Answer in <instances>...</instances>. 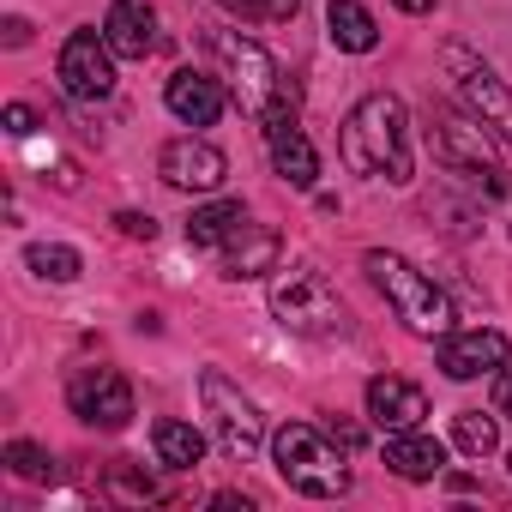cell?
<instances>
[{"mask_svg":"<svg viewBox=\"0 0 512 512\" xmlns=\"http://www.w3.org/2000/svg\"><path fill=\"white\" fill-rule=\"evenodd\" d=\"M211 55L223 61L241 115L260 121L266 139L284 133V127H296V85L284 79V67H278V55H272L266 43H253V37H241V31H211Z\"/></svg>","mask_w":512,"mask_h":512,"instance_id":"6da1fadb","label":"cell"},{"mask_svg":"<svg viewBox=\"0 0 512 512\" xmlns=\"http://www.w3.org/2000/svg\"><path fill=\"white\" fill-rule=\"evenodd\" d=\"M338 151H344L350 175H374V181L404 187V181H410V115H404V103H398L392 91L362 97V103L344 115Z\"/></svg>","mask_w":512,"mask_h":512,"instance_id":"7a4b0ae2","label":"cell"},{"mask_svg":"<svg viewBox=\"0 0 512 512\" xmlns=\"http://www.w3.org/2000/svg\"><path fill=\"white\" fill-rule=\"evenodd\" d=\"M362 272H368L374 290L392 302V314H398L404 332H416V338H446V332H452V302H446V290H440L428 272H416L404 253L374 247V253H362Z\"/></svg>","mask_w":512,"mask_h":512,"instance_id":"3957f363","label":"cell"},{"mask_svg":"<svg viewBox=\"0 0 512 512\" xmlns=\"http://www.w3.org/2000/svg\"><path fill=\"white\" fill-rule=\"evenodd\" d=\"M272 464H278V476H284L296 494H308V500H338V494H350V464H344V452H338L320 428H308V422H284V428L272 434Z\"/></svg>","mask_w":512,"mask_h":512,"instance_id":"277c9868","label":"cell"},{"mask_svg":"<svg viewBox=\"0 0 512 512\" xmlns=\"http://www.w3.org/2000/svg\"><path fill=\"white\" fill-rule=\"evenodd\" d=\"M199 398H205V422H211V440L223 446V458L247 464L253 452L266 446V416H260V404H253L229 374L205 368V374H199Z\"/></svg>","mask_w":512,"mask_h":512,"instance_id":"5b68a950","label":"cell"},{"mask_svg":"<svg viewBox=\"0 0 512 512\" xmlns=\"http://www.w3.org/2000/svg\"><path fill=\"white\" fill-rule=\"evenodd\" d=\"M272 314L278 326L302 332V338H326V332H344V302L332 290V278L320 266H290L278 272L272 284Z\"/></svg>","mask_w":512,"mask_h":512,"instance_id":"8992f818","label":"cell"},{"mask_svg":"<svg viewBox=\"0 0 512 512\" xmlns=\"http://www.w3.org/2000/svg\"><path fill=\"white\" fill-rule=\"evenodd\" d=\"M440 61H446V73H452V85H458V97H464V109L500 139V145H512V91H506V79L488 67V61H476L464 43H446L440 49Z\"/></svg>","mask_w":512,"mask_h":512,"instance_id":"52a82bcc","label":"cell"},{"mask_svg":"<svg viewBox=\"0 0 512 512\" xmlns=\"http://www.w3.org/2000/svg\"><path fill=\"white\" fill-rule=\"evenodd\" d=\"M115 49H109V37L103 31H73L67 43H61V61H55V73H61V91L73 97V103H103L109 91H115Z\"/></svg>","mask_w":512,"mask_h":512,"instance_id":"ba28073f","label":"cell"},{"mask_svg":"<svg viewBox=\"0 0 512 512\" xmlns=\"http://www.w3.org/2000/svg\"><path fill=\"white\" fill-rule=\"evenodd\" d=\"M67 404H73V416L85 428H103V434H115V428L133 422V386L115 368H79L67 380Z\"/></svg>","mask_w":512,"mask_h":512,"instance_id":"9c48e42d","label":"cell"},{"mask_svg":"<svg viewBox=\"0 0 512 512\" xmlns=\"http://www.w3.org/2000/svg\"><path fill=\"white\" fill-rule=\"evenodd\" d=\"M157 175L169 181V187H181V193H217L223 181H229V157L211 145V139H169L163 145V157H157Z\"/></svg>","mask_w":512,"mask_h":512,"instance_id":"30bf717a","label":"cell"},{"mask_svg":"<svg viewBox=\"0 0 512 512\" xmlns=\"http://www.w3.org/2000/svg\"><path fill=\"white\" fill-rule=\"evenodd\" d=\"M506 362H512V350H506V332H494V326H470V332L440 338L446 380H482V374H500Z\"/></svg>","mask_w":512,"mask_h":512,"instance_id":"8fae6325","label":"cell"},{"mask_svg":"<svg viewBox=\"0 0 512 512\" xmlns=\"http://www.w3.org/2000/svg\"><path fill=\"white\" fill-rule=\"evenodd\" d=\"M163 103H169V115H175V121H187V127H217V121H223V109H229V91H223L217 79H205V73L181 67V73H169Z\"/></svg>","mask_w":512,"mask_h":512,"instance_id":"7c38bea8","label":"cell"},{"mask_svg":"<svg viewBox=\"0 0 512 512\" xmlns=\"http://www.w3.org/2000/svg\"><path fill=\"white\" fill-rule=\"evenodd\" d=\"M368 416H374L386 434L422 428V416H428V392H422L416 380H398V374H374V380H368Z\"/></svg>","mask_w":512,"mask_h":512,"instance_id":"4fadbf2b","label":"cell"},{"mask_svg":"<svg viewBox=\"0 0 512 512\" xmlns=\"http://www.w3.org/2000/svg\"><path fill=\"white\" fill-rule=\"evenodd\" d=\"M386 470L404 476V482H434L446 470V446L422 428H404V434H386Z\"/></svg>","mask_w":512,"mask_h":512,"instance_id":"5bb4252c","label":"cell"},{"mask_svg":"<svg viewBox=\"0 0 512 512\" xmlns=\"http://www.w3.org/2000/svg\"><path fill=\"white\" fill-rule=\"evenodd\" d=\"M103 37H109V49L121 61H145L157 49V19H151L145 0H115L109 19H103Z\"/></svg>","mask_w":512,"mask_h":512,"instance_id":"9a60e30c","label":"cell"},{"mask_svg":"<svg viewBox=\"0 0 512 512\" xmlns=\"http://www.w3.org/2000/svg\"><path fill=\"white\" fill-rule=\"evenodd\" d=\"M278 253H284L278 229L241 223V235H235L229 253H223V278H266V272H278Z\"/></svg>","mask_w":512,"mask_h":512,"instance_id":"2e32d148","label":"cell"},{"mask_svg":"<svg viewBox=\"0 0 512 512\" xmlns=\"http://www.w3.org/2000/svg\"><path fill=\"white\" fill-rule=\"evenodd\" d=\"M326 37L344 49V55H368L380 43V25L362 0H326Z\"/></svg>","mask_w":512,"mask_h":512,"instance_id":"e0dca14e","label":"cell"},{"mask_svg":"<svg viewBox=\"0 0 512 512\" xmlns=\"http://www.w3.org/2000/svg\"><path fill=\"white\" fill-rule=\"evenodd\" d=\"M272 163H278V175H284L290 187H314V181H320V151L308 145L302 127L272 133Z\"/></svg>","mask_w":512,"mask_h":512,"instance_id":"ac0fdd59","label":"cell"},{"mask_svg":"<svg viewBox=\"0 0 512 512\" xmlns=\"http://www.w3.org/2000/svg\"><path fill=\"white\" fill-rule=\"evenodd\" d=\"M241 223H247L241 199H211V205H199V211L187 217V241H193V247H223V241L241 235Z\"/></svg>","mask_w":512,"mask_h":512,"instance_id":"d6986e66","label":"cell"},{"mask_svg":"<svg viewBox=\"0 0 512 512\" xmlns=\"http://www.w3.org/2000/svg\"><path fill=\"white\" fill-rule=\"evenodd\" d=\"M151 446H157V464H169V470H193L205 458V434L193 422H181V416H163L151 428Z\"/></svg>","mask_w":512,"mask_h":512,"instance_id":"ffe728a7","label":"cell"},{"mask_svg":"<svg viewBox=\"0 0 512 512\" xmlns=\"http://www.w3.org/2000/svg\"><path fill=\"white\" fill-rule=\"evenodd\" d=\"M25 266H31L37 278H49V284H73V278L85 272L79 247H61V241H31V247H25Z\"/></svg>","mask_w":512,"mask_h":512,"instance_id":"44dd1931","label":"cell"},{"mask_svg":"<svg viewBox=\"0 0 512 512\" xmlns=\"http://www.w3.org/2000/svg\"><path fill=\"white\" fill-rule=\"evenodd\" d=\"M452 446L470 452V458H488V452L500 446V422L482 416V410H458V416H452Z\"/></svg>","mask_w":512,"mask_h":512,"instance_id":"7402d4cb","label":"cell"},{"mask_svg":"<svg viewBox=\"0 0 512 512\" xmlns=\"http://www.w3.org/2000/svg\"><path fill=\"white\" fill-rule=\"evenodd\" d=\"M223 13H235L241 25H290L302 0H217Z\"/></svg>","mask_w":512,"mask_h":512,"instance_id":"603a6c76","label":"cell"},{"mask_svg":"<svg viewBox=\"0 0 512 512\" xmlns=\"http://www.w3.org/2000/svg\"><path fill=\"white\" fill-rule=\"evenodd\" d=\"M0 458H7V470L25 476V482H43V476L55 470V458H49L37 440H7V452H0Z\"/></svg>","mask_w":512,"mask_h":512,"instance_id":"cb8c5ba5","label":"cell"},{"mask_svg":"<svg viewBox=\"0 0 512 512\" xmlns=\"http://www.w3.org/2000/svg\"><path fill=\"white\" fill-rule=\"evenodd\" d=\"M115 229H121L127 241H151V235H157V217H151V211H115Z\"/></svg>","mask_w":512,"mask_h":512,"instance_id":"d4e9b609","label":"cell"},{"mask_svg":"<svg viewBox=\"0 0 512 512\" xmlns=\"http://www.w3.org/2000/svg\"><path fill=\"white\" fill-rule=\"evenodd\" d=\"M7 133L13 139H31L37 133V109L31 103H7Z\"/></svg>","mask_w":512,"mask_h":512,"instance_id":"484cf974","label":"cell"},{"mask_svg":"<svg viewBox=\"0 0 512 512\" xmlns=\"http://www.w3.org/2000/svg\"><path fill=\"white\" fill-rule=\"evenodd\" d=\"M494 410L512 422V362H506V368H500V380H494Z\"/></svg>","mask_w":512,"mask_h":512,"instance_id":"4316f807","label":"cell"},{"mask_svg":"<svg viewBox=\"0 0 512 512\" xmlns=\"http://www.w3.org/2000/svg\"><path fill=\"white\" fill-rule=\"evenodd\" d=\"M31 43V25L25 19H7V49H25Z\"/></svg>","mask_w":512,"mask_h":512,"instance_id":"83f0119b","label":"cell"},{"mask_svg":"<svg viewBox=\"0 0 512 512\" xmlns=\"http://www.w3.org/2000/svg\"><path fill=\"white\" fill-rule=\"evenodd\" d=\"M332 440H338V446H362V428H356V422H332Z\"/></svg>","mask_w":512,"mask_h":512,"instance_id":"f1b7e54d","label":"cell"},{"mask_svg":"<svg viewBox=\"0 0 512 512\" xmlns=\"http://www.w3.org/2000/svg\"><path fill=\"white\" fill-rule=\"evenodd\" d=\"M398 13H410V19H422V13H434V0H392Z\"/></svg>","mask_w":512,"mask_h":512,"instance_id":"f546056e","label":"cell"},{"mask_svg":"<svg viewBox=\"0 0 512 512\" xmlns=\"http://www.w3.org/2000/svg\"><path fill=\"white\" fill-rule=\"evenodd\" d=\"M506 464H512V452H506Z\"/></svg>","mask_w":512,"mask_h":512,"instance_id":"4dcf8cb0","label":"cell"}]
</instances>
